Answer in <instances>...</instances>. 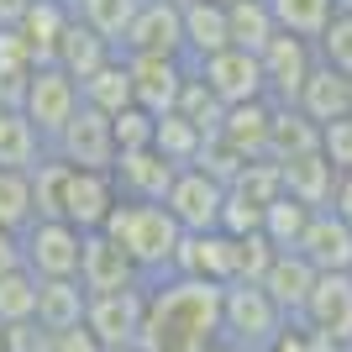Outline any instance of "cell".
Listing matches in <instances>:
<instances>
[{"label":"cell","instance_id":"obj_1","mask_svg":"<svg viewBox=\"0 0 352 352\" xmlns=\"http://www.w3.org/2000/svg\"><path fill=\"white\" fill-rule=\"evenodd\" d=\"M216 342H221V284L184 279V274L147 284L137 352H210Z\"/></svg>","mask_w":352,"mask_h":352},{"label":"cell","instance_id":"obj_2","mask_svg":"<svg viewBox=\"0 0 352 352\" xmlns=\"http://www.w3.org/2000/svg\"><path fill=\"white\" fill-rule=\"evenodd\" d=\"M100 232L132 258V268L142 274V284H158V279L174 274V258H179L184 232H179V221L163 206H132V200H121Z\"/></svg>","mask_w":352,"mask_h":352},{"label":"cell","instance_id":"obj_3","mask_svg":"<svg viewBox=\"0 0 352 352\" xmlns=\"http://www.w3.org/2000/svg\"><path fill=\"white\" fill-rule=\"evenodd\" d=\"M284 326L289 321L274 310V300L258 284H221V342L242 352H263L279 342Z\"/></svg>","mask_w":352,"mask_h":352},{"label":"cell","instance_id":"obj_4","mask_svg":"<svg viewBox=\"0 0 352 352\" xmlns=\"http://www.w3.org/2000/svg\"><path fill=\"white\" fill-rule=\"evenodd\" d=\"M16 248H21V268L32 279H79L85 232H74L69 221H32L16 236Z\"/></svg>","mask_w":352,"mask_h":352},{"label":"cell","instance_id":"obj_5","mask_svg":"<svg viewBox=\"0 0 352 352\" xmlns=\"http://www.w3.org/2000/svg\"><path fill=\"white\" fill-rule=\"evenodd\" d=\"M74 111H79V85L63 69H53V63H37L27 79V95H21V116L43 137V147L58 142V132L74 121Z\"/></svg>","mask_w":352,"mask_h":352},{"label":"cell","instance_id":"obj_6","mask_svg":"<svg viewBox=\"0 0 352 352\" xmlns=\"http://www.w3.org/2000/svg\"><path fill=\"white\" fill-rule=\"evenodd\" d=\"M294 326L305 337H321L331 347L352 352V274H316L310 300H305Z\"/></svg>","mask_w":352,"mask_h":352},{"label":"cell","instance_id":"obj_7","mask_svg":"<svg viewBox=\"0 0 352 352\" xmlns=\"http://www.w3.org/2000/svg\"><path fill=\"white\" fill-rule=\"evenodd\" d=\"M121 58H184V27H179V6L168 0H142L126 21L116 43Z\"/></svg>","mask_w":352,"mask_h":352},{"label":"cell","instance_id":"obj_8","mask_svg":"<svg viewBox=\"0 0 352 352\" xmlns=\"http://www.w3.org/2000/svg\"><path fill=\"white\" fill-rule=\"evenodd\" d=\"M58 163H69V168H85V174H111V163H116V137H111V116H100V111H89L85 100H79V111H74V121L58 132V142L47 147Z\"/></svg>","mask_w":352,"mask_h":352},{"label":"cell","instance_id":"obj_9","mask_svg":"<svg viewBox=\"0 0 352 352\" xmlns=\"http://www.w3.org/2000/svg\"><path fill=\"white\" fill-rule=\"evenodd\" d=\"M258 69H263L268 105H294L300 89H305V79H310V69H316V47H310L305 37L274 32V43L258 53Z\"/></svg>","mask_w":352,"mask_h":352},{"label":"cell","instance_id":"obj_10","mask_svg":"<svg viewBox=\"0 0 352 352\" xmlns=\"http://www.w3.org/2000/svg\"><path fill=\"white\" fill-rule=\"evenodd\" d=\"M142 310H147V289L89 294V300H85V331L100 342L105 352H116V347H137V331H142Z\"/></svg>","mask_w":352,"mask_h":352},{"label":"cell","instance_id":"obj_11","mask_svg":"<svg viewBox=\"0 0 352 352\" xmlns=\"http://www.w3.org/2000/svg\"><path fill=\"white\" fill-rule=\"evenodd\" d=\"M221 200H226V190L216 179H206L200 168H179L168 195H163V210L179 221L184 236H195V232H216L221 226Z\"/></svg>","mask_w":352,"mask_h":352},{"label":"cell","instance_id":"obj_12","mask_svg":"<svg viewBox=\"0 0 352 352\" xmlns=\"http://www.w3.org/2000/svg\"><path fill=\"white\" fill-rule=\"evenodd\" d=\"M195 74H200V85H206L221 105L268 100V89H263V69H258V58H252V53H242V47H221L216 58L195 63Z\"/></svg>","mask_w":352,"mask_h":352},{"label":"cell","instance_id":"obj_13","mask_svg":"<svg viewBox=\"0 0 352 352\" xmlns=\"http://www.w3.org/2000/svg\"><path fill=\"white\" fill-rule=\"evenodd\" d=\"M79 289L85 294H121V289H147L142 274L132 268V258L111 242L105 232L85 236V252H79Z\"/></svg>","mask_w":352,"mask_h":352},{"label":"cell","instance_id":"obj_14","mask_svg":"<svg viewBox=\"0 0 352 352\" xmlns=\"http://www.w3.org/2000/svg\"><path fill=\"white\" fill-rule=\"evenodd\" d=\"M121 206L111 174H85V168H69V184H63V206H58V221H69L74 232H100L111 210Z\"/></svg>","mask_w":352,"mask_h":352},{"label":"cell","instance_id":"obj_15","mask_svg":"<svg viewBox=\"0 0 352 352\" xmlns=\"http://www.w3.org/2000/svg\"><path fill=\"white\" fill-rule=\"evenodd\" d=\"M174 163L158 158L153 147H137V153H116L111 163V184H116L121 200H132V206H163V195L174 184Z\"/></svg>","mask_w":352,"mask_h":352},{"label":"cell","instance_id":"obj_16","mask_svg":"<svg viewBox=\"0 0 352 352\" xmlns=\"http://www.w3.org/2000/svg\"><path fill=\"white\" fill-rule=\"evenodd\" d=\"M294 252L316 274H352V221H342L337 210H316Z\"/></svg>","mask_w":352,"mask_h":352},{"label":"cell","instance_id":"obj_17","mask_svg":"<svg viewBox=\"0 0 352 352\" xmlns=\"http://www.w3.org/2000/svg\"><path fill=\"white\" fill-rule=\"evenodd\" d=\"M126 74H132V105H142L147 116L174 111L179 85H184V58H126Z\"/></svg>","mask_w":352,"mask_h":352},{"label":"cell","instance_id":"obj_18","mask_svg":"<svg viewBox=\"0 0 352 352\" xmlns=\"http://www.w3.org/2000/svg\"><path fill=\"white\" fill-rule=\"evenodd\" d=\"M310 284H316V268H310L300 252H274V263H268L258 289H263L268 300H274V310L294 326L300 310H305V300H310Z\"/></svg>","mask_w":352,"mask_h":352},{"label":"cell","instance_id":"obj_19","mask_svg":"<svg viewBox=\"0 0 352 352\" xmlns=\"http://www.w3.org/2000/svg\"><path fill=\"white\" fill-rule=\"evenodd\" d=\"M268 116H274V105H268V100L226 105V116H221V126H216V142H226L242 163L268 158Z\"/></svg>","mask_w":352,"mask_h":352},{"label":"cell","instance_id":"obj_20","mask_svg":"<svg viewBox=\"0 0 352 352\" xmlns=\"http://www.w3.org/2000/svg\"><path fill=\"white\" fill-rule=\"evenodd\" d=\"M279 190L289 195L294 206L305 210H331V190H337V168L321 158V153H305V158L279 163Z\"/></svg>","mask_w":352,"mask_h":352},{"label":"cell","instance_id":"obj_21","mask_svg":"<svg viewBox=\"0 0 352 352\" xmlns=\"http://www.w3.org/2000/svg\"><path fill=\"white\" fill-rule=\"evenodd\" d=\"M174 274L184 279H206V284H232V236L221 232H195L179 242Z\"/></svg>","mask_w":352,"mask_h":352},{"label":"cell","instance_id":"obj_22","mask_svg":"<svg viewBox=\"0 0 352 352\" xmlns=\"http://www.w3.org/2000/svg\"><path fill=\"white\" fill-rule=\"evenodd\" d=\"M179 27H184V63L190 69L216 58L221 47H232L226 43V11L210 6V0H184L179 6Z\"/></svg>","mask_w":352,"mask_h":352},{"label":"cell","instance_id":"obj_23","mask_svg":"<svg viewBox=\"0 0 352 352\" xmlns=\"http://www.w3.org/2000/svg\"><path fill=\"white\" fill-rule=\"evenodd\" d=\"M85 300L89 294L79 289V279H37V310H32V321L43 326L47 337L74 331V326H85Z\"/></svg>","mask_w":352,"mask_h":352},{"label":"cell","instance_id":"obj_24","mask_svg":"<svg viewBox=\"0 0 352 352\" xmlns=\"http://www.w3.org/2000/svg\"><path fill=\"white\" fill-rule=\"evenodd\" d=\"M111 58H116V47L105 43V37H95L85 21H69V27H63V37H58V53H53V69H63L74 85H85L89 74L105 69Z\"/></svg>","mask_w":352,"mask_h":352},{"label":"cell","instance_id":"obj_25","mask_svg":"<svg viewBox=\"0 0 352 352\" xmlns=\"http://www.w3.org/2000/svg\"><path fill=\"white\" fill-rule=\"evenodd\" d=\"M294 111L305 121H316V126H326V121H342L352 111V79H342V74L331 69H310L305 89H300V100H294Z\"/></svg>","mask_w":352,"mask_h":352},{"label":"cell","instance_id":"obj_26","mask_svg":"<svg viewBox=\"0 0 352 352\" xmlns=\"http://www.w3.org/2000/svg\"><path fill=\"white\" fill-rule=\"evenodd\" d=\"M305 153H321V126L305 121L294 105H274V116H268V163H289V158H305Z\"/></svg>","mask_w":352,"mask_h":352},{"label":"cell","instance_id":"obj_27","mask_svg":"<svg viewBox=\"0 0 352 352\" xmlns=\"http://www.w3.org/2000/svg\"><path fill=\"white\" fill-rule=\"evenodd\" d=\"M74 21V11L63 6V0H32L27 6V16L16 21V32L27 37V47H32V63H53V53H58V37H63V27Z\"/></svg>","mask_w":352,"mask_h":352},{"label":"cell","instance_id":"obj_28","mask_svg":"<svg viewBox=\"0 0 352 352\" xmlns=\"http://www.w3.org/2000/svg\"><path fill=\"white\" fill-rule=\"evenodd\" d=\"M43 158H47V147H43V137L32 132V121L21 116V111H6V105H0V168L32 174Z\"/></svg>","mask_w":352,"mask_h":352},{"label":"cell","instance_id":"obj_29","mask_svg":"<svg viewBox=\"0 0 352 352\" xmlns=\"http://www.w3.org/2000/svg\"><path fill=\"white\" fill-rule=\"evenodd\" d=\"M274 16H268V0H236V6H226V43L242 47V53H263L268 43H274Z\"/></svg>","mask_w":352,"mask_h":352},{"label":"cell","instance_id":"obj_30","mask_svg":"<svg viewBox=\"0 0 352 352\" xmlns=\"http://www.w3.org/2000/svg\"><path fill=\"white\" fill-rule=\"evenodd\" d=\"M79 100L89 105V111H100V116H116V111H126L132 105V74H126V58H111L105 69H95L79 85Z\"/></svg>","mask_w":352,"mask_h":352},{"label":"cell","instance_id":"obj_31","mask_svg":"<svg viewBox=\"0 0 352 352\" xmlns=\"http://www.w3.org/2000/svg\"><path fill=\"white\" fill-rule=\"evenodd\" d=\"M268 16H274L279 32L316 43V37L326 32V21L337 16V0H268Z\"/></svg>","mask_w":352,"mask_h":352},{"label":"cell","instance_id":"obj_32","mask_svg":"<svg viewBox=\"0 0 352 352\" xmlns=\"http://www.w3.org/2000/svg\"><path fill=\"white\" fill-rule=\"evenodd\" d=\"M174 111H179L184 121H190V126H195L200 137H216L221 116H226V105H221L216 95L206 89V85H200V74H195L190 63H184V85H179V100H174Z\"/></svg>","mask_w":352,"mask_h":352},{"label":"cell","instance_id":"obj_33","mask_svg":"<svg viewBox=\"0 0 352 352\" xmlns=\"http://www.w3.org/2000/svg\"><path fill=\"white\" fill-rule=\"evenodd\" d=\"M200 142H206V137L195 132L179 111H168V116L153 121V153H158V158H168L174 168H190L195 153H200Z\"/></svg>","mask_w":352,"mask_h":352},{"label":"cell","instance_id":"obj_34","mask_svg":"<svg viewBox=\"0 0 352 352\" xmlns=\"http://www.w3.org/2000/svg\"><path fill=\"white\" fill-rule=\"evenodd\" d=\"M137 6H142V0H74L69 11H74V21H85L95 37H105V43L116 47Z\"/></svg>","mask_w":352,"mask_h":352},{"label":"cell","instance_id":"obj_35","mask_svg":"<svg viewBox=\"0 0 352 352\" xmlns=\"http://www.w3.org/2000/svg\"><path fill=\"white\" fill-rule=\"evenodd\" d=\"M310 216H316V210L294 206L289 195H279L274 206H263V236H268V248H274V252H294V248H300V236H305V226H310Z\"/></svg>","mask_w":352,"mask_h":352},{"label":"cell","instance_id":"obj_36","mask_svg":"<svg viewBox=\"0 0 352 352\" xmlns=\"http://www.w3.org/2000/svg\"><path fill=\"white\" fill-rule=\"evenodd\" d=\"M32 221H37V206H32V174L0 168V232L21 236Z\"/></svg>","mask_w":352,"mask_h":352},{"label":"cell","instance_id":"obj_37","mask_svg":"<svg viewBox=\"0 0 352 352\" xmlns=\"http://www.w3.org/2000/svg\"><path fill=\"white\" fill-rule=\"evenodd\" d=\"M63 184H69V163H58L47 153V158L32 168V206H37V221H58Z\"/></svg>","mask_w":352,"mask_h":352},{"label":"cell","instance_id":"obj_38","mask_svg":"<svg viewBox=\"0 0 352 352\" xmlns=\"http://www.w3.org/2000/svg\"><path fill=\"white\" fill-rule=\"evenodd\" d=\"M32 310H37V279H32L27 268L0 274V326H21V321H32Z\"/></svg>","mask_w":352,"mask_h":352},{"label":"cell","instance_id":"obj_39","mask_svg":"<svg viewBox=\"0 0 352 352\" xmlns=\"http://www.w3.org/2000/svg\"><path fill=\"white\" fill-rule=\"evenodd\" d=\"M310 47H316V63H321V69L352 79V16H331V21H326V32H321Z\"/></svg>","mask_w":352,"mask_h":352},{"label":"cell","instance_id":"obj_40","mask_svg":"<svg viewBox=\"0 0 352 352\" xmlns=\"http://www.w3.org/2000/svg\"><path fill=\"white\" fill-rule=\"evenodd\" d=\"M268 263H274V248H268L263 232L232 236V284H263Z\"/></svg>","mask_w":352,"mask_h":352},{"label":"cell","instance_id":"obj_41","mask_svg":"<svg viewBox=\"0 0 352 352\" xmlns=\"http://www.w3.org/2000/svg\"><path fill=\"white\" fill-rule=\"evenodd\" d=\"M232 190L242 195V200H252V206L263 210V206H274L279 200V163H268V158H258V163H242V174L232 179Z\"/></svg>","mask_w":352,"mask_h":352},{"label":"cell","instance_id":"obj_42","mask_svg":"<svg viewBox=\"0 0 352 352\" xmlns=\"http://www.w3.org/2000/svg\"><path fill=\"white\" fill-rule=\"evenodd\" d=\"M153 121L142 105H126L111 116V137H116V153H137V147H153Z\"/></svg>","mask_w":352,"mask_h":352},{"label":"cell","instance_id":"obj_43","mask_svg":"<svg viewBox=\"0 0 352 352\" xmlns=\"http://www.w3.org/2000/svg\"><path fill=\"white\" fill-rule=\"evenodd\" d=\"M190 168H200L206 179H216L221 190H232V179L242 174V158H236V153H232L226 142L206 137V142H200V153H195V163H190Z\"/></svg>","mask_w":352,"mask_h":352},{"label":"cell","instance_id":"obj_44","mask_svg":"<svg viewBox=\"0 0 352 352\" xmlns=\"http://www.w3.org/2000/svg\"><path fill=\"white\" fill-rule=\"evenodd\" d=\"M221 236H252L263 232V210L252 206V200H242L236 190H226V200H221Z\"/></svg>","mask_w":352,"mask_h":352},{"label":"cell","instance_id":"obj_45","mask_svg":"<svg viewBox=\"0 0 352 352\" xmlns=\"http://www.w3.org/2000/svg\"><path fill=\"white\" fill-rule=\"evenodd\" d=\"M321 158L331 163L337 174H347V168H352V116L326 121V126H321Z\"/></svg>","mask_w":352,"mask_h":352},{"label":"cell","instance_id":"obj_46","mask_svg":"<svg viewBox=\"0 0 352 352\" xmlns=\"http://www.w3.org/2000/svg\"><path fill=\"white\" fill-rule=\"evenodd\" d=\"M32 69H37V63H32L27 37L16 27H0V74H6V79H27Z\"/></svg>","mask_w":352,"mask_h":352},{"label":"cell","instance_id":"obj_47","mask_svg":"<svg viewBox=\"0 0 352 352\" xmlns=\"http://www.w3.org/2000/svg\"><path fill=\"white\" fill-rule=\"evenodd\" d=\"M47 352H105V347L89 337L85 326H74V331H58V337L47 342Z\"/></svg>","mask_w":352,"mask_h":352},{"label":"cell","instance_id":"obj_48","mask_svg":"<svg viewBox=\"0 0 352 352\" xmlns=\"http://www.w3.org/2000/svg\"><path fill=\"white\" fill-rule=\"evenodd\" d=\"M331 210H337L342 221H352V168H347V174H337V190H331Z\"/></svg>","mask_w":352,"mask_h":352},{"label":"cell","instance_id":"obj_49","mask_svg":"<svg viewBox=\"0 0 352 352\" xmlns=\"http://www.w3.org/2000/svg\"><path fill=\"white\" fill-rule=\"evenodd\" d=\"M263 352H310V347H305V331H300V326H284L279 342H274V347H263Z\"/></svg>","mask_w":352,"mask_h":352},{"label":"cell","instance_id":"obj_50","mask_svg":"<svg viewBox=\"0 0 352 352\" xmlns=\"http://www.w3.org/2000/svg\"><path fill=\"white\" fill-rule=\"evenodd\" d=\"M11 268H21V248L11 232H0V274H11Z\"/></svg>","mask_w":352,"mask_h":352},{"label":"cell","instance_id":"obj_51","mask_svg":"<svg viewBox=\"0 0 352 352\" xmlns=\"http://www.w3.org/2000/svg\"><path fill=\"white\" fill-rule=\"evenodd\" d=\"M27 6L32 0H0V27H16V21L27 16Z\"/></svg>","mask_w":352,"mask_h":352},{"label":"cell","instance_id":"obj_52","mask_svg":"<svg viewBox=\"0 0 352 352\" xmlns=\"http://www.w3.org/2000/svg\"><path fill=\"white\" fill-rule=\"evenodd\" d=\"M337 16H352V0H337Z\"/></svg>","mask_w":352,"mask_h":352},{"label":"cell","instance_id":"obj_53","mask_svg":"<svg viewBox=\"0 0 352 352\" xmlns=\"http://www.w3.org/2000/svg\"><path fill=\"white\" fill-rule=\"evenodd\" d=\"M210 352H242V347H232V342H216V347H210Z\"/></svg>","mask_w":352,"mask_h":352},{"label":"cell","instance_id":"obj_54","mask_svg":"<svg viewBox=\"0 0 352 352\" xmlns=\"http://www.w3.org/2000/svg\"><path fill=\"white\" fill-rule=\"evenodd\" d=\"M210 6H221V11H226V6H236V0H210Z\"/></svg>","mask_w":352,"mask_h":352},{"label":"cell","instance_id":"obj_55","mask_svg":"<svg viewBox=\"0 0 352 352\" xmlns=\"http://www.w3.org/2000/svg\"><path fill=\"white\" fill-rule=\"evenodd\" d=\"M116 352H137V347H116Z\"/></svg>","mask_w":352,"mask_h":352},{"label":"cell","instance_id":"obj_56","mask_svg":"<svg viewBox=\"0 0 352 352\" xmlns=\"http://www.w3.org/2000/svg\"><path fill=\"white\" fill-rule=\"evenodd\" d=\"M168 6H184V0H168Z\"/></svg>","mask_w":352,"mask_h":352},{"label":"cell","instance_id":"obj_57","mask_svg":"<svg viewBox=\"0 0 352 352\" xmlns=\"http://www.w3.org/2000/svg\"><path fill=\"white\" fill-rule=\"evenodd\" d=\"M0 352H6V337H0Z\"/></svg>","mask_w":352,"mask_h":352},{"label":"cell","instance_id":"obj_58","mask_svg":"<svg viewBox=\"0 0 352 352\" xmlns=\"http://www.w3.org/2000/svg\"><path fill=\"white\" fill-rule=\"evenodd\" d=\"M347 116H352V111H347Z\"/></svg>","mask_w":352,"mask_h":352}]
</instances>
